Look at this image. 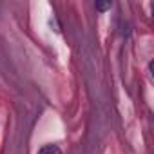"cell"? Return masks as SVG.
<instances>
[{
    "instance_id": "obj_1",
    "label": "cell",
    "mask_w": 154,
    "mask_h": 154,
    "mask_svg": "<svg viewBox=\"0 0 154 154\" xmlns=\"http://www.w3.org/2000/svg\"><path fill=\"white\" fill-rule=\"evenodd\" d=\"M38 154H62V150L56 145H45L38 150Z\"/></svg>"
},
{
    "instance_id": "obj_2",
    "label": "cell",
    "mask_w": 154,
    "mask_h": 154,
    "mask_svg": "<svg viewBox=\"0 0 154 154\" xmlns=\"http://www.w3.org/2000/svg\"><path fill=\"white\" fill-rule=\"evenodd\" d=\"M111 2H96V9L98 11H107V9H111Z\"/></svg>"
}]
</instances>
